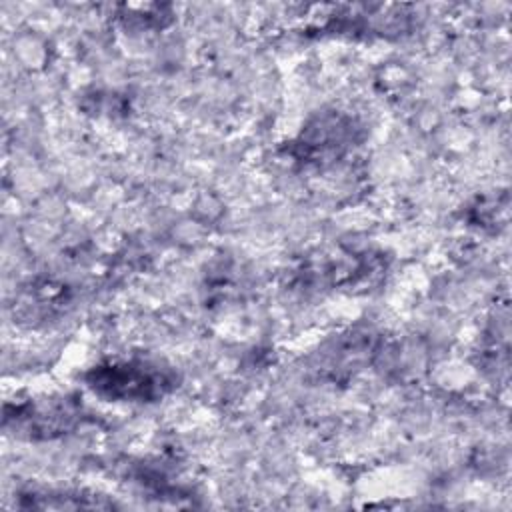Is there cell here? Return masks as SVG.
<instances>
[{"label":"cell","mask_w":512,"mask_h":512,"mask_svg":"<svg viewBox=\"0 0 512 512\" xmlns=\"http://www.w3.org/2000/svg\"><path fill=\"white\" fill-rule=\"evenodd\" d=\"M88 382L96 392L120 400H154L172 386V378L160 366L142 360L98 366Z\"/></svg>","instance_id":"6da1fadb"}]
</instances>
